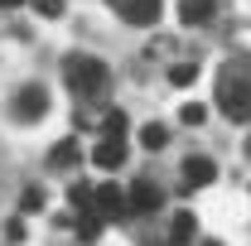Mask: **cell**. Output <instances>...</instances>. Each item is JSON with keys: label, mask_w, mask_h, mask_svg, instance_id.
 <instances>
[{"label": "cell", "mask_w": 251, "mask_h": 246, "mask_svg": "<svg viewBox=\"0 0 251 246\" xmlns=\"http://www.w3.org/2000/svg\"><path fill=\"white\" fill-rule=\"evenodd\" d=\"M218 106L227 111V121L251 125V53H237V58L222 63V77H218Z\"/></svg>", "instance_id": "cell-1"}, {"label": "cell", "mask_w": 251, "mask_h": 246, "mask_svg": "<svg viewBox=\"0 0 251 246\" xmlns=\"http://www.w3.org/2000/svg\"><path fill=\"white\" fill-rule=\"evenodd\" d=\"M63 77H68V87L77 97H106V87H111V68L101 58H87V53H68Z\"/></svg>", "instance_id": "cell-2"}, {"label": "cell", "mask_w": 251, "mask_h": 246, "mask_svg": "<svg viewBox=\"0 0 251 246\" xmlns=\"http://www.w3.org/2000/svg\"><path fill=\"white\" fill-rule=\"evenodd\" d=\"M44 111H49V92H44L39 82H29V87L15 92V116H20V121H39Z\"/></svg>", "instance_id": "cell-3"}, {"label": "cell", "mask_w": 251, "mask_h": 246, "mask_svg": "<svg viewBox=\"0 0 251 246\" xmlns=\"http://www.w3.org/2000/svg\"><path fill=\"white\" fill-rule=\"evenodd\" d=\"M111 10L121 15L126 25H140V29L159 20V0H111Z\"/></svg>", "instance_id": "cell-4"}, {"label": "cell", "mask_w": 251, "mask_h": 246, "mask_svg": "<svg viewBox=\"0 0 251 246\" xmlns=\"http://www.w3.org/2000/svg\"><path fill=\"white\" fill-rule=\"evenodd\" d=\"M213 179H218V164H213L208 154H188V159H184V193L213 184Z\"/></svg>", "instance_id": "cell-5"}, {"label": "cell", "mask_w": 251, "mask_h": 246, "mask_svg": "<svg viewBox=\"0 0 251 246\" xmlns=\"http://www.w3.org/2000/svg\"><path fill=\"white\" fill-rule=\"evenodd\" d=\"M159 198H164V193H159V188L150 184V179H140V184L130 188V198H126V208H135V213H155V208H159Z\"/></svg>", "instance_id": "cell-6"}, {"label": "cell", "mask_w": 251, "mask_h": 246, "mask_svg": "<svg viewBox=\"0 0 251 246\" xmlns=\"http://www.w3.org/2000/svg\"><path fill=\"white\" fill-rule=\"evenodd\" d=\"M116 213H126V188L101 184L97 188V217H116Z\"/></svg>", "instance_id": "cell-7"}, {"label": "cell", "mask_w": 251, "mask_h": 246, "mask_svg": "<svg viewBox=\"0 0 251 246\" xmlns=\"http://www.w3.org/2000/svg\"><path fill=\"white\" fill-rule=\"evenodd\" d=\"M213 10H218L213 0H179V20H184V25H208Z\"/></svg>", "instance_id": "cell-8"}, {"label": "cell", "mask_w": 251, "mask_h": 246, "mask_svg": "<svg viewBox=\"0 0 251 246\" xmlns=\"http://www.w3.org/2000/svg\"><path fill=\"white\" fill-rule=\"evenodd\" d=\"M92 159L101 164V169H121V159H126V145H121V140H97Z\"/></svg>", "instance_id": "cell-9"}, {"label": "cell", "mask_w": 251, "mask_h": 246, "mask_svg": "<svg viewBox=\"0 0 251 246\" xmlns=\"http://www.w3.org/2000/svg\"><path fill=\"white\" fill-rule=\"evenodd\" d=\"M198 237V222H193V213H179L174 217V227H169V246H188Z\"/></svg>", "instance_id": "cell-10"}, {"label": "cell", "mask_w": 251, "mask_h": 246, "mask_svg": "<svg viewBox=\"0 0 251 246\" xmlns=\"http://www.w3.org/2000/svg\"><path fill=\"white\" fill-rule=\"evenodd\" d=\"M77 140H58V145H53V154H49V164H53V169H73V164H77Z\"/></svg>", "instance_id": "cell-11"}, {"label": "cell", "mask_w": 251, "mask_h": 246, "mask_svg": "<svg viewBox=\"0 0 251 246\" xmlns=\"http://www.w3.org/2000/svg\"><path fill=\"white\" fill-rule=\"evenodd\" d=\"M126 135V116L121 111H101V140H121Z\"/></svg>", "instance_id": "cell-12"}, {"label": "cell", "mask_w": 251, "mask_h": 246, "mask_svg": "<svg viewBox=\"0 0 251 246\" xmlns=\"http://www.w3.org/2000/svg\"><path fill=\"white\" fill-rule=\"evenodd\" d=\"M164 140H169V130H164V125H145V130H140V145H145V150H159Z\"/></svg>", "instance_id": "cell-13"}, {"label": "cell", "mask_w": 251, "mask_h": 246, "mask_svg": "<svg viewBox=\"0 0 251 246\" xmlns=\"http://www.w3.org/2000/svg\"><path fill=\"white\" fill-rule=\"evenodd\" d=\"M179 121H184V125H203V121H208V111H203L198 101H188L184 111H179Z\"/></svg>", "instance_id": "cell-14"}, {"label": "cell", "mask_w": 251, "mask_h": 246, "mask_svg": "<svg viewBox=\"0 0 251 246\" xmlns=\"http://www.w3.org/2000/svg\"><path fill=\"white\" fill-rule=\"evenodd\" d=\"M193 77H198V73H193L188 63H179V68H169V82H174V87H188Z\"/></svg>", "instance_id": "cell-15"}, {"label": "cell", "mask_w": 251, "mask_h": 246, "mask_svg": "<svg viewBox=\"0 0 251 246\" xmlns=\"http://www.w3.org/2000/svg\"><path fill=\"white\" fill-rule=\"evenodd\" d=\"M44 208V193L39 188H25V198H20V213H39Z\"/></svg>", "instance_id": "cell-16"}, {"label": "cell", "mask_w": 251, "mask_h": 246, "mask_svg": "<svg viewBox=\"0 0 251 246\" xmlns=\"http://www.w3.org/2000/svg\"><path fill=\"white\" fill-rule=\"evenodd\" d=\"M34 10L49 15V20H58V15H63V0H34Z\"/></svg>", "instance_id": "cell-17"}, {"label": "cell", "mask_w": 251, "mask_h": 246, "mask_svg": "<svg viewBox=\"0 0 251 246\" xmlns=\"http://www.w3.org/2000/svg\"><path fill=\"white\" fill-rule=\"evenodd\" d=\"M15 5H20V0H0V10H15Z\"/></svg>", "instance_id": "cell-18"}]
</instances>
